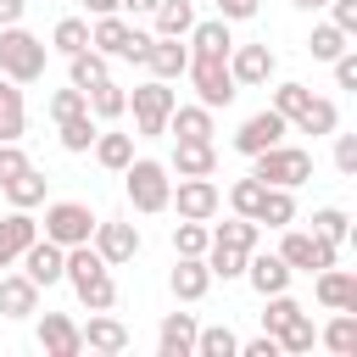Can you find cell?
<instances>
[{
    "mask_svg": "<svg viewBox=\"0 0 357 357\" xmlns=\"http://www.w3.org/2000/svg\"><path fill=\"white\" fill-rule=\"evenodd\" d=\"M318 340H324L335 357H351V351H357V312H335V318L318 329Z\"/></svg>",
    "mask_w": 357,
    "mask_h": 357,
    "instance_id": "e575fe53",
    "label": "cell"
},
{
    "mask_svg": "<svg viewBox=\"0 0 357 357\" xmlns=\"http://www.w3.org/2000/svg\"><path fill=\"white\" fill-rule=\"evenodd\" d=\"M167 173H178V178H212V173H218V151H212V139H178Z\"/></svg>",
    "mask_w": 357,
    "mask_h": 357,
    "instance_id": "ac0fdd59",
    "label": "cell"
},
{
    "mask_svg": "<svg viewBox=\"0 0 357 357\" xmlns=\"http://www.w3.org/2000/svg\"><path fill=\"white\" fill-rule=\"evenodd\" d=\"M173 296L178 301H201L206 290H212V273H206V257H178V268H173Z\"/></svg>",
    "mask_w": 357,
    "mask_h": 357,
    "instance_id": "cb8c5ba5",
    "label": "cell"
},
{
    "mask_svg": "<svg viewBox=\"0 0 357 357\" xmlns=\"http://www.w3.org/2000/svg\"><path fill=\"white\" fill-rule=\"evenodd\" d=\"M312 234H324V240H335V245H340V240L351 234V218H346L340 206H324V212H312Z\"/></svg>",
    "mask_w": 357,
    "mask_h": 357,
    "instance_id": "bcb514c9",
    "label": "cell"
},
{
    "mask_svg": "<svg viewBox=\"0 0 357 357\" xmlns=\"http://www.w3.org/2000/svg\"><path fill=\"white\" fill-rule=\"evenodd\" d=\"M45 184H50V178H45V173H39L33 162H28V167H22V173H17L11 184H0V195H6L11 206H22V212H33V206L45 201Z\"/></svg>",
    "mask_w": 357,
    "mask_h": 357,
    "instance_id": "4316f807",
    "label": "cell"
},
{
    "mask_svg": "<svg viewBox=\"0 0 357 357\" xmlns=\"http://www.w3.org/2000/svg\"><path fill=\"white\" fill-rule=\"evenodd\" d=\"M22 167H28V151H22L17 139H0V184H11Z\"/></svg>",
    "mask_w": 357,
    "mask_h": 357,
    "instance_id": "681fc988",
    "label": "cell"
},
{
    "mask_svg": "<svg viewBox=\"0 0 357 357\" xmlns=\"http://www.w3.org/2000/svg\"><path fill=\"white\" fill-rule=\"evenodd\" d=\"M167 206H178V218L206 223V218H218L223 195H218V184H212V178H178V184H173V195H167Z\"/></svg>",
    "mask_w": 357,
    "mask_h": 357,
    "instance_id": "30bf717a",
    "label": "cell"
},
{
    "mask_svg": "<svg viewBox=\"0 0 357 357\" xmlns=\"http://www.w3.org/2000/svg\"><path fill=\"white\" fill-rule=\"evenodd\" d=\"M0 312H6V318L39 312V284H33L28 273H6V279H0Z\"/></svg>",
    "mask_w": 357,
    "mask_h": 357,
    "instance_id": "7402d4cb",
    "label": "cell"
},
{
    "mask_svg": "<svg viewBox=\"0 0 357 357\" xmlns=\"http://www.w3.org/2000/svg\"><path fill=\"white\" fill-rule=\"evenodd\" d=\"M167 134H178V139H212L218 128H212V106H173L167 112Z\"/></svg>",
    "mask_w": 357,
    "mask_h": 357,
    "instance_id": "d4e9b609",
    "label": "cell"
},
{
    "mask_svg": "<svg viewBox=\"0 0 357 357\" xmlns=\"http://www.w3.org/2000/svg\"><path fill=\"white\" fill-rule=\"evenodd\" d=\"M45 56H50V45H45L39 33H28L22 22L0 28V78L33 84V78H45Z\"/></svg>",
    "mask_w": 357,
    "mask_h": 357,
    "instance_id": "7a4b0ae2",
    "label": "cell"
},
{
    "mask_svg": "<svg viewBox=\"0 0 357 357\" xmlns=\"http://www.w3.org/2000/svg\"><path fill=\"white\" fill-rule=\"evenodd\" d=\"M206 245H212V229L206 223H195V218H178L173 223V251L178 257H206Z\"/></svg>",
    "mask_w": 357,
    "mask_h": 357,
    "instance_id": "74e56055",
    "label": "cell"
},
{
    "mask_svg": "<svg viewBox=\"0 0 357 357\" xmlns=\"http://www.w3.org/2000/svg\"><path fill=\"white\" fill-rule=\"evenodd\" d=\"M78 335H84V351H106V357L128 351V329H123V324H117L112 312H95V318H89V324H84Z\"/></svg>",
    "mask_w": 357,
    "mask_h": 357,
    "instance_id": "44dd1931",
    "label": "cell"
},
{
    "mask_svg": "<svg viewBox=\"0 0 357 357\" xmlns=\"http://www.w3.org/2000/svg\"><path fill=\"white\" fill-rule=\"evenodd\" d=\"M128 106H134V128L145 139H156V134H167V112L178 106V95L167 89V78H145L128 89Z\"/></svg>",
    "mask_w": 357,
    "mask_h": 357,
    "instance_id": "5b68a950",
    "label": "cell"
},
{
    "mask_svg": "<svg viewBox=\"0 0 357 357\" xmlns=\"http://www.w3.org/2000/svg\"><path fill=\"white\" fill-rule=\"evenodd\" d=\"M257 223H268V229L296 223V195L279 190V184H268V190H262V206H257Z\"/></svg>",
    "mask_w": 357,
    "mask_h": 357,
    "instance_id": "1f68e13d",
    "label": "cell"
},
{
    "mask_svg": "<svg viewBox=\"0 0 357 357\" xmlns=\"http://www.w3.org/2000/svg\"><path fill=\"white\" fill-rule=\"evenodd\" d=\"M151 17H156V33H162V39H184V33L195 28V6H190V0H156Z\"/></svg>",
    "mask_w": 357,
    "mask_h": 357,
    "instance_id": "83f0119b",
    "label": "cell"
},
{
    "mask_svg": "<svg viewBox=\"0 0 357 357\" xmlns=\"http://www.w3.org/2000/svg\"><path fill=\"white\" fill-rule=\"evenodd\" d=\"M262 190H268L262 178H234V184H229V206H234L240 218H257V206H262Z\"/></svg>",
    "mask_w": 357,
    "mask_h": 357,
    "instance_id": "ee69618b",
    "label": "cell"
},
{
    "mask_svg": "<svg viewBox=\"0 0 357 357\" xmlns=\"http://www.w3.org/2000/svg\"><path fill=\"white\" fill-rule=\"evenodd\" d=\"M290 6H301V11H318V6H329V0H290Z\"/></svg>",
    "mask_w": 357,
    "mask_h": 357,
    "instance_id": "94428289",
    "label": "cell"
},
{
    "mask_svg": "<svg viewBox=\"0 0 357 357\" xmlns=\"http://www.w3.org/2000/svg\"><path fill=\"white\" fill-rule=\"evenodd\" d=\"M273 50L268 45H234L229 50V73H234V84H268L273 78Z\"/></svg>",
    "mask_w": 357,
    "mask_h": 357,
    "instance_id": "e0dca14e",
    "label": "cell"
},
{
    "mask_svg": "<svg viewBox=\"0 0 357 357\" xmlns=\"http://www.w3.org/2000/svg\"><path fill=\"white\" fill-rule=\"evenodd\" d=\"M257 234H262V223H257V218H240V212L212 229V240H218V245H234V251H257Z\"/></svg>",
    "mask_w": 357,
    "mask_h": 357,
    "instance_id": "d6a6232c",
    "label": "cell"
},
{
    "mask_svg": "<svg viewBox=\"0 0 357 357\" xmlns=\"http://www.w3.org/2000/svg\"><path fill=\"white\" fill-rule=\"evenodd\" d=\"M17 262H22V273H28V279L45 290V284H61V268H67V245H56V240H45V234H39V240H33V245H28Z\"/></svg>",
    "mask_w": 357,
    "mask_h": 357,
    "instance_id": "8fae6325",
    "label": "cell"
},
{
    "mask_svg": "<svg viewBox=\"0 0 357 357\" xmlns=\"http://www.w3.org/2000/svg\"><path fill=\"white\" fill-rule=\"evenodd\" d=\"M22 123H28L22 89H17L11 78H0V139H22Z\"/></svg>",
    "mask_w": 357,
    "mask_h": 357,
    "instance_id": "d590c367",
    "label": "cell"
},
{
    "mask_svg": "<svg viewBox=\"0 0 357 357\" xmlns=\"http://www.w3.org/2000/svg\"><path fill=\"white\" fill-rule=\"evenodd\" d=\"M145 50H151V33H128V45H123V61H145Z\"/></svg>",
    "mask_w": 357,
    "mask_h": 357,
    "instance_id": "9f6ffc18",
    "label": "cell"
},
{
    "mask_svg": "<svg viewBox=\"0 0 357 357\" xmlns=\"http://www.w3.org/2000/svg\"><path fill=\"white\" fill-rule=\"evenodd\" d=\"M346 39H351V33H340L335 22H318L312 39H307V50H312V61H335V56L346 50Z\"/></svg>",
    "mask_w": 357,
    "mask_h": 357,
    "instance_id": "7bdbcfd3",
    "label": "cell"
},
{
    "mask_svg": "<svg viewBox=\"0 0 357 357\" xmlns=\"http://www.w3.org/2000/svg\"><path fill=\"white\" fill-rule=\"evenodd\" d=\"M89 245L106 257V268H123V262H134V257H139V229H134V223H123V218H112V223H100V218H95Z\"/></svg>",
    "mask_w": 357,
    "mask_h": 357,
    "instance_id": "9c48e42d",
    "label": "cell"
},
{
    "mask_svg": "<svg viewBox=\"0 0 357 357\" xmlns=\"http://www.w3.org/2000/svg\"><path fill=\"white\" fill-rule=\"evenodd\" d=\"M67 61H73V84H78V89H95V84L106 78V61H112V56H100L95 45H84V50L67 56Z\"/></svg>",
    "mask_w": 357,
    "mask_h": 357,
    "instance_id": "ab89813d",
    "label": "cell"
},
{
    "mask_svg": "<svg viewBox=\"0 0 357 357\" xmlns=\"http://www.w3.org/2000/svg\"><path fill=\"white\" fill-rule=\"evenodd\" d=\"M22 11H28V0H0V28L22 22Z\"/></svg>",
    "mask_w": 357,
    "mask_h": 357,
    "instance_id": "6f0895ef",
    "label": "cell"
},
{
    "mask_svg": "<svg viewBox=\"0 0 357 357\" xmlns=\"http://www.w3.org/2000/svg\"><path fill=\"white\" fill-rule=\"evenodd\" d=\"M273 340H279V351L301 357V351H312V346H318V324H312V318H307V307H301V312H296V318H290Z\"/></svg>",
    "mask_w": 357,
    "mask_h": 357,
    "instance_id": "836d02e7",
    "label": "cell"
},
{
    "mask_svg": "<svg viewBox=\"0 0 357 357\" xmlns=\"http://www.w3.org/2000/svg\"><path fill=\"white\" fill-rule=\"evenodd\" d=\"M318 301H324L329 312H357V279H351V273H340L335 262H329V268H318Z\"/></svg>",
    "mask_w": 357,
    "mask_h": 357,
    "instance_id": "ffe728a7",
    "label": "cell"
},
{
    "mask_svg": "<svg viewBox=\"0 0 357 357\" xmlns=\"http://www.w3.org/2000/svg\"><path fill=\"white\" fill-rule=\"evenodd\" d=\"M117 6H123V11H134V17H139V11H156V0H117Z\"/></svg>",
    "mask_w": 357,
    "mask_h": 357,
    "instance_id": "91938a15",
    "label": "cell"
},
{
    "mask_svg": "<svg viewBox=\"0 0 357 357\" xmlns=\"http://www.w3.org/2000/svg\"><path fill=\"white\" fill-rule=\"evenodd\" d=\"M251 178H262V184H279V190H296V184H307L312 178V151H301V145H268V151H257L251 156Z\"/></svg>",
    "mask_w": 357,
    "mask_h": 357,
    "instance_id": "3957f363",
    "label": "cell"
},
{
    "mask_svg": "<svg viewBox=\"0 0 357 357\" xmlns=\"http://www.w3.org/2000/svg\"><path fill=\"white\" fill-rule=\"evenodd\" d=\"M329 67H335V84H340V89H357V50H351V45H346Z\"/></svg>",
    "mask_w": 357,
    "mask_h": 357,
    "instance_id": "f907efd6",
    "label": "cell"
},
{
    "mask_svg": "<svg viewBox=\"0 0 357 357\" xmlns=\"http://www.w3.org/2000/svg\"><path fill=\"white\" fill-rule=\"evenodd\" d=\"M262 301H268V312H262V329H268V335H279V329L301 312V301H290L284 290H279V296H262Z\"/></svg>",
    "mask_w": 357,
    "mask_h": 357,
    "instance_id": "7dc6e473",
    "label": "cell"
},
{
    "mask_svg": "<svg viewBox=\"0 0 357 357\" xmlns=\"http://www.w3.org/2000/svg\"><path fill=\"white\" fill-rule=\"evenodd\" d=\"M56 128H61V151H73V156H84V151L95 145V134H100L89 112H78V117H67V123H56Z\"/></svg>",
    "mask_w": 357,
    "mask_h": 357,
    "instance_id": "60d3db41",
    "label": "cell"
},
{
    "mask_svg": "<svg viewBox=\"0 0 357 357\" xmlns=\"http://www.w3.org/2000/svg\"><path fill=\"white\" fill-rule=\"evenodd\" d=\"M206 273L212 279H240L245 273V251H234V245H206Z\"/></svg>",
    "mask_w": 357,
    "mask_h": 357,
    "instance_id": "b9f144b4",
    "label": "cell"
},
{
    "mask_svg": "<svg viewBox=\"0 0 357 357\" xmlns=\"http://www.w3.org/2000/svg\"><path fill=\"white\" fill-rule=\"evenodd\" d=\"M78 112H89V100H84V89H78V84L50 95V117H56V123H67V117H78Z\"/></svg>",
    "mask_w": 357,
    "mask_h": 357,
    "instance_id": "c3c4849f",
    "label": "cell"
},
{
    "mask_svg": "<svg viewBox=\"0 0 357 357\" xmlns=\"http://www.w3.org/2000/svg\"><path fill=\"white\" fill-rule=\"evenodd\" d=\"M335 167L351 178L357 173V134H335Z\"/></svg>",
    "mask_w": 357,
    "mask_h": 357,
    "instance_id": "816d5d0a",
    "label": "cell"
},
{
    "mask_svg": "<svg viewBox=\"0 0 357 357\" xmlns=\"http://www.w3.org/2000/svg\"><path fill=\"white\" fill-rule=\"evenodd\" d=\"M195 312H167L156 324V351L162 357H195Z\"/></svg>",
    "mask_w": 357,
    "mask_h": 357,
    "instance_id": "9a60e30c",
    "label": "cell"
},
{
    "mask_svg": "<svg viewBox=\"0 0 357 357\" xmlns=\"http://www.w3.org/2000/svg\"><path fill=\"white\" fill-rule=\"evenodd\" d=\"M39 346H45V357H78L84 335H78V324L67 312H45L39 318Z\"/></svg>",
    "mask_w": 357,
    "mask_h": 357,
    "instance_id": "5bb4252c",
    "label": "cell"
},
{
    "mask_svg": "<svg viewBox=\"0 0 357 357\" xmlns=\"http://www.w3.org/2000/svg\"><path fill=\"white\" fill-rule=\"evenodd\" d=\"M84 11H89V17H112V11H117V0H84Z\"/></svg>",
    "mask_w": 357,
    "mask_h": 357,
    "instance_id": "680465c9",
    "label": "cell"
},
{
    "mask_svg": "<svg viewBox=\"0 0 357 357\" xmlns=\"http://www.w3.org/2000/svg\"><path fill=\"white\" fill-rule=\"evenodd\" d=\"M284 128H290V123H284V117L268 106V112H257V117H245V123H240V134H234V151H240V156H257V151L279 145V139H284Z\"/></svg>",
    "mask_w": 357,
    "mask_h": 357,
    "instance_id": "7c38bea8",
    "label": "cell"
},
{
    "mask_svg": "<svg viewBox=\"0 0 357 357\" xmlns=\"http://www.w3.org/2000/svg\"><path fill=\"white\" fill-rule=\"evenodd\" d=\"M296 128H301V134H312V139H318V134H335V128H340V112H335V100H324V95H312V100L301 106V117H296Z\"/></svg>",
    "mask_w": 357,
    "mask_h": 357,
    "instance_id": "f546056e",
    "label": "cell"
},
{
    "mask_svg": "<svg viewBox=\"0 0 357 357\" xmlns=\"http://www.w3.org/2000/svg\"><path fill=\"white\" fill-rule=\"evenodd\" d=\"M61 279L78 290V301L89 307V312H112L117 307V284H112V268H106V257L84 240V245H67V268H61Z\"/></svg>",
    "mask_w": 357,
    "mask_h": 357,
    "instance_id": "6da1fadb",
    "label": "cell"
},
{
    "mask_svg": "<svg viewBox=\"0 0 357 357\" xmlns=\"http://www.w3.org/2000/svg\"><path fill=\"white\" fill-rule=\"evenodd\" d=\"M89 45V22L84 17H61L56 28H50V50H61V56H78Z\"/></svg>",
    "mask_w": 357,
    "mask_h": 357,
    "instance_id": "f35d334b",
    "label": "cell"
},
{
    "mask_svg": "<svg viewBox=\"0 0 357 357\" xmlns=\"http://www.w3.org/2000/svg\"><path fill=\"white\" fill-rule=\"evenodd\" d=\"M145 67H151V78H184V67H190V45H178V39H162V33H151V50H145Z\"/></svg>",
    "mask_w": 357,
    "mask_h": 357,
    "instance_id": "d6986e66",
    "label": "cell"
},
{
    "mask_svg": "<svg viewBox=\"0 0 357 357\" xmlns=\"http://www.w3.org/2000/svg\"><path fill=\"white\" fill-rule=\"evenodd\" d=\"M279 257L290 262V273H318V268H329V262H335V240H324V234H307V229H290V223H284Z\"/></svg>",
    "mask_w": 357,
    "mask_h": 357,
    "instance_id": "ba28073f",
    "label": "cell"
},
{
    "mask_svg": "<svg viewBox=\"0 0 357 357\" xmlns=\"http://www.w3.org/2000/svg\"><path fill=\"white\" fill-rule=\"evenodd\" d=\"M84 100H89V117H95V123H112V117L128 112V89L112 84V78H100L95 89H84Z\"/></svg>",
    "mask_w": 357,
    "mask_h": 357,
    "instance_id": "484cf974",
    "label": "cell"
},
{
    "mask_svg": "<svg viewBox=\"0 0 357 357\" xmlns=\"http://www.w3.org/2000/svg\"><path fill=\"white\" fill-rule=\"evenodd\" d=\"M95 162L100 167H112V173H123L128 162H134V134H95Z\"/></svg>",
    "mask_w": 357,
    "mask_h": 357,
    "instance_id": "4dcf8cb0",
    "label": "cell"
},
{
    "mask_svg": "<svg viewBox=\"0 0 357 357\" xmlns=\"http://www.w3.org/2000/svg\"><path fill=\"white\" fill-rule=\"evenodd\" d=\"M218 17L223 22H245V17H257V0H218Z\"/></svg>",
    "mask_w": 357,
    "mask_h": 357,
    "instance_id": "db71d44e",
    "label": "cell"
},
{
    "mask_svg": "<svg viewBox=\"0 0 357 357\" xmlns=\"http://www.w3.org/2000/svg\"><path fill=\"white\" fill-rule=\"evenodd\" d=\"M240 279H251L257 296H279V290L290 284V262H284L279 251H245V273H240Z\"/></svg>",
    "mask_w": 357,
    "mask_h": 357,
    "instance_id": "4fadbf2b",
    "label": "cell"
},
{
    "mask_svg": "<svg viewBox=\"0 0 357 357\" xmlns=\"http://www.w3.org/2000/svg\"><path fill=\"white\" fill-rule=\"evenodd\" d=\"M240 357H279V340H273V335L262 329L257 340H245V346H240Z\"/></svg>",
    "mask_w": 357,
    "mask_h": 357,
    "instance_id": "11a10c76",
    "label": "cell"
},
{
    "mask_svg": "<svg viewBox=\"0 0 357 357\" xmlns=\"http://www.w3.org/2000/svg\"><path fill=\"white\" fill-rule=\"evenodd\" d=\"M329 22L340 33H357V0H329Z\"/></svg>",
    "mask_w": 357,
    "mask_h": 357,
    "instance_id": "f5cc1de1",
    "label": "cell"
},
{
    "mask_svg": "<svg viewBox=\"0 0 357 357\" xmlns=\"http://www.w3.org/2000/svg\"><path fill=\"white\" fill-rule=\"evenodd\" d=\"M95 234V212L84 201H50L45 206V240L56 245H84Z\"/></svg>",
    "mask_w": 357,
    "mask_h": 357,
    "instance_id": "52a82bcc",
    "label": "cell"
},
{
    "mask_svg": "<svg viewBox=\"0 0 357 357\" xmlns=\"http://www.w3.org/2000/svg\"><path fill=\"white\" fill-rule=\"evenodd\" d=\"M33 240H39V223H33L22 206H11V212L0 218V268H11V262L33 245Z\"/></svg>",
    "mask_w": 357,
    "mask_h": 357,
    "instance_id": "2e32d148",
    "label": "cell"
},
{
    "mask_svg": "<svg viewBox=\"0 0 357 357\" xmlns=\"http://www.w3.org/2000/svg\"><path fill=\"white\" fill-rule=\"evenodd\" d=\"M128 33H134V28H128V22L117 17V11H112V17H95V22H89V45H95L100 56H123Z\"/></svg>",
    "mask_w": 357,
    "mask_h": 357,
    "instance_id": "f1b7e54d",
    "label": "cell"
},
{
    "mask_svg": "<svg viewBox=\"0 0 357 357\" xmlns=\"http://www.w3.org/2000/svg\"><path fill=\"white\" fill-rule=\"evenodd\" d=\"M195 357H240V335H234L229 324L195 329Z\"/></svg>",
    "mask_w": 357,
    "mask_h": 357,
    "instance_id": "8d00e7d4",
    "label": "cell"
},
{
    "mask_svg": "<svg viewBox=\"0 0 357 357\" xmlns=\"http://www.w3.org/2000/svg\"><path fill=\"white\" fill-rule=\"evenodd\" d=\"M184 39H190V56H229V50H234V33H229V22H223V17L195 22Z\"/></svg>",
    "mask_w": 357,
    "mask_h": 357,
    "instance_id": "603a6c76",
    "label": "cell"
},
{
    "mask_svg": "<svg viewBox=\"0 0 357 357\" xmlns=\"http://www.w3.org/2000/svg\"><path fill=\"white\" fill-rule=\"evenodd\" d=\"M123 190H128V206H134V212H167V195H173L167 162L134 156V162L123 167Z\"/></svg>",
    "mask_w": 357,
    "mask_h": 357,
    "instance_id": "277c9868",
    "label": "cell"
},
{
    "mask_svg": "<svg viewBox=\"0 0 357 357\" xmlns=\"http://www.w3.org/2000/svg\"><path fill=\"white\" fill-rule=\"evenodd\" d=\"M190 84H195V95H201V106H229L234 95H240V84H234V73H229V56H190Z\"/></svg>",
    "mask_w": 357,
    "mask_h": 357,
    "instance_id": "8992f818",
    "label": "cell"
},
{
    "mask_svg": "<svg viewBox=\"0 0 357 357\" xmlns=\"http://www.w3.org/2000/svg\"><path fill=\"white\" fill-rule=\"evenodd\" d=\"M307 100H312V89H307V84H279V89H273V112H279L284 123H296Z\"/></svg>",
    "mask_w": 357,
    "mask_h": 357,
    "instance_id": "f6af8a7d",
    "label": "cell"
}]
</instances>
